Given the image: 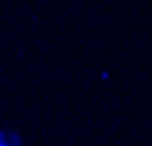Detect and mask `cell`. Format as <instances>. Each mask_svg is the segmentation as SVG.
I'll return each instance as SVG.
<instances>
[{
    "label": "cell",
    "mask_w": 152,
    "mask_h": 146,
    "mask_svg": "<svg viewBox=\"0 0 152 146\" xmlns=\"http://www.w3.org/2000/svg\"><path fill=\"white\" fill-rule=\"evenodd\" d=\"M2 146H20V139L16 137V135H7V139Z\"/></svg>",
    "instance_id": "obj_1"
}]
</instances>
